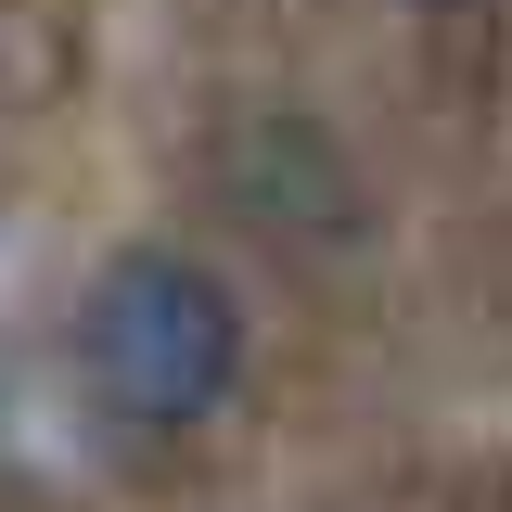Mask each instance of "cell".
I'll return each instance as SVG.
<instances>
[{"instance_id": "1", "label": "cell", "mask_w": 512, "mask_h": 512, "mask_svg": "<svg viewBox=\"0 0 512 512\" xmlns=\"http://www.w3.org/2000/svg\"><path fill=\"white\" fill-rule=\"evenodd\" d=\"M77 359L128 423H205L244 372V308H231L218 269H192L167 244H128L77 308Z\"/></svg>"}]
</instances>
